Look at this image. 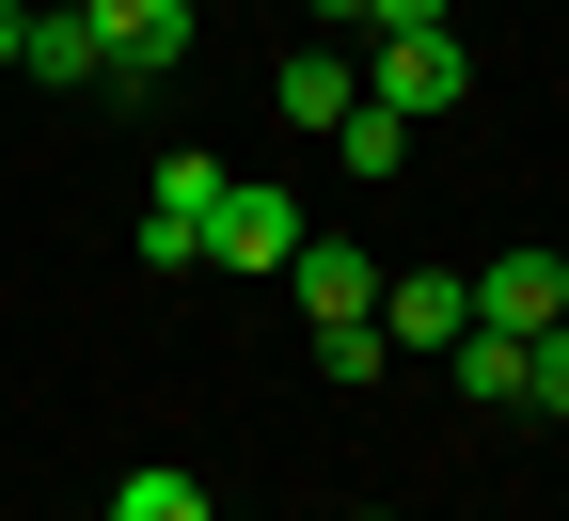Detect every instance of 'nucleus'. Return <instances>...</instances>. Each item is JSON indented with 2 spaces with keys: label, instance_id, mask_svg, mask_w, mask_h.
Returning <instances> with one entry per match:
<instances>
[{
  "label": "nucleus",
  "instance_id": "obj_1",
  "mask_svg": "<svg viewBox=\"0 0 569 521\" xmlns=\"http://www.w3.org/2000/svg\"><path fill=\"white\" fill-rule=\"evenodd\" d=\"M80 17H96V80L111 96H159L190 63V32H206V0H80Z\"/></svg>",
  "mask_w": 569,
  "mask_h": 521
},
{
  "label": "nucleus",
  "instance_id": "obj_2",
  "mask_svg": "<svg viewBox=\"0 0 569 521\" xmlns=\"http://www.w3.org/2000/svg\"><path fill=\"white\" fill-rule=\"evenodd\" d=\"M396 127H427V111H475V48H459V17L443 32H380V80H365Z\"/></svg>",
  "mask_w": 569,
  "mask_h": 521
},
{
  "label": "nucleus",
  "instance_id": "obj_3",
  "mask_svg": "<svg viewBox=\"0 0 569 521\" xmlns=\"http://www.w3.org/2000/svg\"><path fill=\"white\" fill-rule=\"evenodd\" d=\"M206 206H222V159H206V142H174L159 159V190H142V269H206Z\"/></svg>",
  "mask_w": 569,
  "mask_h": 521
},
{
  "label": "nucleus",
  "instance_id": "obj_4",
  "mask_svg": "<svg viewBox=\"0 0 569 521\" xmlns=\"http://www.w3.org/2000/svg\"><path fill=\"white\" fill-rule=\"evenodd\" d=\"M317 221H301V190H269V174H222V206H206V253L222 269H284Z\"/></svg>",
  "mask_w": 569,
  "mask_h": 521
},
{
  "label": "nucleus",
  "instance_id": "obj_5",
  "mask_svg": "<svg viewBox=\"0 0 569 521\" xmlns=\"http://www.w3.org/2000/svg\"><path fill=\"white\" fill-rule=\"evenodd\" d=\"M459 317H475V284H459V269H380V348L443 363V348H459Z\"/></svg>",
  "mask_w": 569,
  "mask_h": 521
},
{
  "label": "nucleus",
  "instance_id": "obj_6",
  "mask_svg": "<svg viewBox=\"0 0 569 521\" xmlns=\"http://www.w3.org/2000/svg\"><path fill=\"white\" fill-rule=\"evenodd\" d=\"M459 284H475V332H522V348L569 317V269H553V253H490V269H459Z\"/></svg>",
  "mask_w": 569,
  "mask_h": 521
},
{
  "label": "nucleus",
  "instance_id": "obj_7",
  "mask_svg": "<svg viewBox=\"0 0 569 521\" xmlns=\"http://www.w3.org/2000/svg\"><path fill=\"white\" fill-rule=\"evenodd\" d=\"M284 284H301V317H317V332L380 317V253H348V238H301V253H284Z\"/></svg>",
  "mask_w": 569,
  "mask_h": 521
},
{
  "label": "nucleus",
  "instance_id": "obj_8",
  "mask_svg": "<svg viewBox=\"0 0 569 521\" xmlns=\"http://www.w3.org/2000/svg\"><path fill=\"white\" fill-rule=\"evenodd\" d=\"M17 80H48V96H80V80H96V17H80V0H32V32H17Z\"/></svg>",
  "mask_w": 569,
  "mask_h": 521
},
{
  "label": "nucleus",
  "instance_id": "obj_9",
  "mask_svg": "<svg viewBox=\"0 0 569 521\" xmlns=\"http://www.w3.org/2000/svg\"><path fill=\"white\" fill-rule=\"evenodd\" d=\"M269 96H284V127H317V142H332V127H348V96H365V80H348V48L317 32V48H284V80H269Z\"/></svg>",
  "mask_w": 569,
  "mask_h": 521
},
{
  "label": "nucleus",
  "instance_id": "obj_10",
  "mask_svg": "<svg viewBox=\"0 0 569 521\" xmlns=\"http://www.w3.org/2000/svg\"><path fill=\"white\" fill-rule=\"evenodd\" d=\"M443 380H459L475 411H522V332H475V317H459V348H443Z\"/></svg>",
  "mask_w": 569,
  "mask_h": 521
},
{
  "label": "nucleus",
  "instance_id": "obj_11",
  "mask_svg": "<svg viewBox=\"0 0 569 521\" xmlns=\"http://www.w3.org/2000/svg\"><path fill=\"white\" fill-rule=\"evenodd\" d=\"M96 521H222V505H206V490H190L174 459H142V474H127V490H111Z\"/></svg>",
  "mask_w": 569,
  "mask_h": 521
},
{
  "label": "nucleus",
  "instance_id": "obj_12",
  "mask_svg": "<svg viewBox=\"0 0 569 521\" xmlns=\"http://www.w3.org/2000/svg\"><path fill=\"white\" fill-rule=\"evenodd\" d=\"M332 159H348V174H396V159H411V127H396L380 96H348V127H332Z\"/></svg>",
  "mask_w": 569,
  "mask_h": 521
},
{
  "label": "nucleus",
  "instance_id": "obj_13",
  "mask_svg": "<svg viewBox=\"0 0 569 521\" xmlns=\"http://www.w3.org/2000/svg\"><path fill=\"white\" fill-rule=\"evenodd\" d=\"M522 411H569V317H553V332L522 348Z\"/></svg>",
  "mask_w": 569,
  "mask_h": 521
},
{
  "label": "nucleus",
  "instance_id": "obj_14",
  "mask_svg": "<svg viewBox=\"0 0 569 521\" xmlns=\"http://www.w3.org/2000/svg\"><path fill=\"white\" fill-rule=\"evenodd\" d=\"M459 0H365V32H443Z\"/></svg>",
  "mask_w": 569,
  "mask_h": 521
},
{
  "label": "nucleus",
  "instance_id": "obj_15",
  "mask_svg": "<svg viewBox=\"0 0 569 521\" xmlns=\"http://www.w3.org/2000/svg\"><path fill=\"white\" fill-rule=\"evenodd\" d=\"M301 17H332V32H365V0H301Z\"/></svg>",
  "mask_w": 569,
  "mask_h": 521
},
{
  "label": "nucleus",
  "instance_id": "obj_16",
  "mask_svg": "<svg viewBox=\"0 0 569 521\" xmlns=\"http://www.w3.org/2000/svg\"><path fill=\"white\" fill-rule=\"evenodd\" d=\"M365 521H396V505H365Z\"/></svg>",
  "mask_w": 569,
  "mask_h": 521
}]
</instances>
